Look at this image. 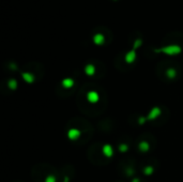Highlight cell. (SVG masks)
I'll list each match as a JSON object with an SVG mask.
<instances>
[{
    "label": "cell",
    "mask_w": 183,
    "mask_h": 182,
    "mask_svg": "<svg viewBox=\"0 0 183 182\" xmlns=\"http://www.w3.org/2000/svg\"><path fill=\"white\" fill-rule=\"evenodd\" d=\"M114 1H117V0H114Z\"/></svg>",
    "instance_id": "cell-22"
},
{
    "label": "cell",
    "mask_w": 183,
    "mask_h": 182,
    "mask_svg": "<svg viewBox=\"0 0 183 182\" xmlns=\"http://www.w3.org/2000/svg\"><path fill=\"white\" fill-rule=\"evenodd\" d=\"M105 36L103 33H100V32H98V33H94L93 36H92V42H93L94 45H96V46H102V45L105 44Z\"/></svg>",
    "instance_id": "cell-9"
},
{
    "label": "cell",
    "mask_w": 183,
    "mask_h": 182,
    "mask_svg": "<svg viewBox=\"0 0 183 182\" xmlns=\"http://www.w3.org/2000/svg\"><path fill=\"white\" fill-rule=\"evenodd\" d=\"M143 39H141V38L135 39L134 43H133V48H135V49H137V51H138V49L141 47V45H143Z\"/></svg>",
    "instance_id": "cell-17"
},
{
    "label": "cell",
    "mask_w": 183,
    "mask_h": 182,
    "mask_svg": "<svg viewBox=\"0 0 183 182\" xmlns=\"http://www.w3.org/2000/svg\"><path fill=\"white\" fill-rule=\"evenodd\" d=\"M9 69L12 71H18V67L15 62H10L9 63Z\"/></svg>",
    "instance_id": "cell-19"
},
{
    "label": "cell",
    "mask_w": 183,
    "mask_h": 182,
    "mask_svg": "<svg viewBox=\"0 0 183 182\" xmlns=\"http://www.w3.org/2000/svg\"><path fill=\"white\" fill-rule=\"evenodd\" d=\"M62 182H71V179H70L69 176H64V178H63Z\"/></svg>",
    "instance_id": "cell-21"
},
{
    "label": "cell",
    "mask_w": 183,
    "mask_h": 182,
    "mask_svg": "<svg viewBox=\"0 0 183 182\" xmlns=\"http://www.w3.org/2000/svg\"><path fill=\"white\" fill-rule=\"evenodd\" d=\"M20 77H22V79L28 85H32V84H34V82H36V76H34L32 73H30V72L20 71Z\"/></svg>",
    "instance_id": "cell-7"
},
{
    "label": "cell",
    "mask_w": 183,
    "mask_h": 182,
    "mask_svg": "<svg viewBox=\"0 0 183 182\" xmlns=\"http://www.w3.org/2000/svg\"><path fill=\"white\" fill-rule=\"evenodd\" d=\"M8 88L11 91H16L18 89V80L16 78H10L7 82Z\"/></svg>",
    "instance_id": "cell-13"
},
{
    "label": "cell",
    "mask_w": 183,
    "mask_h": 182,
    "mask_svg": "<svg viewBox=\"0 0 183 182\" xmlns=\"http://www.w3.org/2000/svg\"><path fill=\"white\" fill-rule=\"evenodd\" d=\"M165 75L168 79L174 80V79H176L177 76H178V71H177L174 68H168V69H166V71H165Z\"/></svg>",
    "instance_id": "cell-12"
},
{
    "label": "cell",
    "mask_w": 183,
    "mask_h": 182,
    "mask_svg": "<svg viewBox=\"0 0 183 182\" xmlns=\"http://www.w3.org/2000/svg\"><path fill=\"white\" fill-rule=\"evenodd\" d=\"M102 154L105 156L106 159H112L115 154V150H114L112 145L108 144V142H106V144L103 145L102 146Z\"/></svg>",
    "instance_id": "cell-6"
},
{
    "label": "cell",
    "mask_w": 183,
    "mask_h": 182,
    "mask_svg": "<svg viewBox=\"0 0 183 182\" xmlns=\"http://www.w3.org/2000/svg\"><path fill=\"white\" fill-rule=\"evenodd\" d=\"M44 182H57V177L55 175L49 173V175H47L46 177H45Z\"/></svg>",
    "instance_id": "cell-18"
},
{
    "label": "cell",
    "mask_w": 183,
    "mask_h": 182,
    "mask_svg": "<svg viewBox=\"0 0 183 182\" xmlns=\"http://www.w3.org/2000/svg\"><path fill=\"white\" fill-rule=\"evenodd\" d=\"M153 51L155 54H164V55L166 56L174 57V56H178L182 53V47L178 44H169V45H165V46L153 48Z\"/></svg>",
    "instance_id": "cell-2"
},
{
    "label": "cell",
    "mask_w": 183,
    "mask_h": 182,
    "mask_svg": "<svg viewBox=\"0 0 183 182\" xmlns=\"http://www.w3.org/2000/svg\"><path fill=\"white\" fill-rule=\"evenodd\" d=\"M84 73L88 77H93L96 73V68L93 63H87V65L84 67Z\"/></svg>",
    "instance_id": "cell-10"
},
{
    "label": "cell",
    "mask_w": 183,
    "mask_h": 182,
    "mask_svg": "<svg viewBox=\"0 0 183 182\" xmlns=\"http://www.w3.org/2000/svg\"><path fill=\"white\" fill-rule=\"evenodd\" d=\"M162 115V108L160 106H153L149 111H148L147 115L145 116H139L138 119H137V124L138 125H145L146 123L151 122L156 120L160 116Z\"/></svg>",
    "instance_id": "cell-1"
},
{
    "label": "cell",
    "mask_w": 183,
    "mask_h": 182,
    "mask_svg": "<svg viewBox=\"0 0 183 182\" xmlns=\"http://www.w3.org/2000/svg\"><path fill=\"white\" fill-rule=\"evenodd\" d=\"M137 59V49L133 48L127 51L124 55V61L126 65H133Z\"/></svg>",
    "instance_id": "cell-5"
},
{
    "label": "cell",
    "mask_w": 183,
    "mask_h": 182,
    "mask_svg": "<svg viewBox=\"0 0 183 182\" xmlns=\"http://www.w3.org/2000/svg\"><path fill=\"white\" fill-rule=\"evenodd\" d=\"M86 100L90 104H98L101 100V96L96 90H88L87 93H86Z\"/></svg>",
    "instance_id": "cell-4"
},
{
    "label": "cell",
    "mask_w": 183,
    "mask_h": 182,
    "mask_svg": "<svg viewBox=\"0 0 183 182\" xmlns=\"http://www.w3.org/2000/svg\"><path fill=\"white\" fill-rule=\"evenodd\" d=\"M83 135V131L78 128H70L67 131V138L70 142H77Z\"/></svg>",
    "instance_id": "cell-3"
},
{
    "label": "cell",
    "mask_w": 183,
    "mask_h": 182,
    "mask_svg": "<svg viewBox=\"0 0 183 182\" xmlns=\"http://www.w3.org/2000/svg\"><path fill=\"white\" fill-rule=\"evenodd\" d=\"M154 171H155L154 166H152V165H147V166H145L143 168V175L146 176V177H150V176L153 175Z\"/></svg>",
    "instance_id": "cell-14"
},
{
    "label": "cell",
    "mask_w": 183,
    "mask_h": 182,
    "mask_svg": "<svg viewBox=\"0 0 183 182\" xmlns=\"http://www.w3.org/2000/svg\"><path fill=\"white\" fill-rule=\"evenodd\" d=\"M129 146L126 142H120V144L118 145V151L120 153H126V152H129Z\"/></svg>",
    "instance_id": "cell-15"
},
{
    "label": "cell",
    "mask_w": 183,
    "mask_h": 182,
    "mask_svg": "<svg viewBox=\"0 0 183 182\" xmlns=\"http://www.w3.org/2000/svg\"><path fill=\"white\" fill-rule=\"evenodd\" d=\"M61 87H62L63 89H67V90H69V89H72L74 86L76 85V80L74 79L73 77H64L62 80H61Z\"/></svg>",
    "instance_id": "cell-8"
},
{
    "label": "cell",
    "mask_w": 183,
    "mask_h": 182,
    "mask_svg": "<svg viewBox=\"0 0 183 182\" xmlns=\"http://www.w3.org/2000/svg\"><path fill=\"white\" fill-rule=\"evenodd\" d=\"M124 173H125V176H126V177L134 178V176H135V169H134V167H133V166L126 167V168H125V170H124Z\"/></svg>",
    "instance_id": "cell-16"
},
{
    "label": "cell",
    "mask_w": 183,
    "mask_h": 182,
    "mask_svg": "<svg viewBox=\"0 0 183 182\" xmlns=\"http://www.w3.org/2000/svg\"><path fill=\"white\" fill-rule=\"evenodd\" d=\"M131 182H140V178H138V177H134V178H132V180H131Z\"/></svg>",
    "instance_id": "cell-20"
},
{
    "label": "cell",
    "mask_w": 183,
    "mask_h": 182,
    "mask_svg": "<svg viewBox=\"0 0 183 182\" xmlns=\"http://www.w3.org/2000/svg\"><path fill=\"white\" fill-rule=\"evenodd\" d=\"M137 149H138L140 153H148L150 149H151V146H150L149 142H147V140H140L138 142V145H137Z\"/></svg>",
    "instance_id": "cell-11"
}]
</instances>
